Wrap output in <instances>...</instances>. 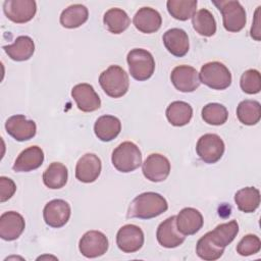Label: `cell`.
<instances>
[{
	"instance_id": "8992f818",
	"label": "cell",
	"mask_w": 261,
	"mask_h": 261,
	"mask_svg": "<svg viewBox=\"0 0 261 261\" xmlns=\"http://www.w3.org/2000/svg\"><path fill=\"white\" fill-rule=\"evenodd\" d=\"M200 82L213 90H224L231 85V73L221 62L205 63L199 73Z\"/></svg>"
},
{
	"instance_id": "d6a6232c",
	"label": "cell",
	"mask_w": 261,
	"mask_h": 261,
	"mask_svg": "<svg viewBox=\"0 0 261 261\" xmlns=\"http://www.w3.org/2000/svg\"><path fill=\"white\" fill-rule=\"evenodd\" d=\"M197 0H168L166 2L169 14L177 20H188L196 13Z\"/></svg>"
},
{
	"instance_id": "e575fe53",
	"label": "cell",
	"mask_w": 261,
	"mask_h": 261,
	"mask_svg": "<svg viewBox=\"0 0 261 261\" xmlns=\"http://www.w3.org/2000/svg\"><path fill=\"white\" fill-rule=\"evenodd\" d=\"M203 120L211 125H221L228 118V111L225 106L219 103H208L202 108Z\"/></svg>"
},
{
	"instance_id": "8d00e7d4",
	"label": "cell",
	"mask_w": 261,
	"mask_h": 261,
	"mask_svg": "<svg viewBox=\"0 0 261 261\" xmlns=\"http://www.w3.org/2000/svg\"><path fill=\"white\" fill-rule=\"evenodd\" d=\"M261 249V241L256 234H246L237 245V252L241 256L257 254Z\"/></svg>"
},
{
	"instance_id": "f35d334b",
	"label": "cell",
	"mask_w": 261,
	"mask_h": 261,
	"mask_svg": "<svg viewBox=\"0 0 261 261\" xmlns=\"http://www.w3.org/2000/svg\"><path fill=\"white\" fill-rule=\"evenodd\" d=\"M260 6L257 7L256 11H255V15H254V21L253 24L251 27V31H250V35L251 37L256 40V41H260L261 39V31H260V18H259V12H260Z\"/></svg>"
},
{
	"instance_id": "7a4b0ae2",
	"label": "cell",
	"mask_w": 261,
	"mask_h": 261,
	"mask_svg": "<svg viewBox=\"0 0 261 261\" xmlns=\"http://www.w3.org/2000/svg\"><path fill=\"white\" fill-rule=\"evenodd\" d=\"M99 84L102 90L111 98H120L126 94L129 87L128 75L118 65H110L101 72Z\"/></svg>"
},
{
	"instance_id": "4fadbf2b",
	"label": "cell",
	"mask_w": 261,
	"mask_h": 261,
	"mask_svg": "<svg viewBox=\"0 0 261 261\" xmlns=\"http://www.w3.org/2000/svg\"><path fill=\"white\" fill-rule=\"evenodd\" d=\"M170 81L174 88L179 92H194L200 86L199 73L193 66L178 65L170 73Z\"/></svg>"
},
{
	"instance_id": "74e56055",
	"label": "cell",
	"mask_w": 261,
	"mask_h": 261,
	"mask_svg": "<svg viewBox=\"0 0 261 261\" xmlns=\"http://www.w3.org/2000/svg\"><path fill=\"white\" fill-rule=\"evenodd\" d=\"M16 186L14 181L6 176H0V202L9 200L15 193Z\"/></svg>"
},
{
	"instance_id": "277c9868",
	"label": "cell",
	"mask_w": 261,
	"mask_h": 261,
	"mask_svg": "<svg viewBox=\"0 0 261 261\" xmlns=\"http://www.w3.org/2000/svg\"><path fill=\"white\" fill-rule=\"evenodd\" d=\"M130 75L140 82L149 80L155 70L153 55L142 48L132 49L126 56Z\"/></svg>"
},
{
	"instance_id": "d6986e66",
	"label": "cell",
	"mask_w": 261,
	"mask_h": 261,
	"mask_svg": "<svg viewBox=\"0 0 261 261\" xmlns=\"http://www.w3.org/2000/svg\"><path fill=\"white\" fill-rule=\"evenodd\" d=\"M177 229L185 236H192L198 232L204 223L201 212L193 207H186L181 209L176 215Z\"/></svg>"
},
{
	"instance_id": "ac0fdd59",
	"label": "cell",
	"mask_w": 261,
	"mask_h": 261,
	"mask_svg": "<svg viewBox=\"0 0 261 261\" xmlns=\"http://www.w3.org/2000/svg\"><path fill=\"white\" fill-rule=\"evenodd\" d=\"M24 227V218L16 211H7L0 216V237L4 241L18 239Z\"/></svg>"
},
{
	"instance_id": "7c38bea8",
	"label": "cell",
	"mask_w": 261,
	"mask_h": 261,
	"mask_svg": "<svg viewBox=\"0 0 261 261\" xmlns=\"http://www.w3.org/2000/svg\"><path fill=\"white\" fill-rule=\"evenodd\" d=\"M144 232L135 224L121 226L116 234V245L123 253H135L144 245Z\"/></svg>"
},
{
	"instance_id": "3957f363",
	"label": "cell",
	"mask_w": 261,
	"mask_h": 261,
	"mask_svg": "<svg viewBox=\"0 0 261 261\" xmlns=\"http://www.w3.org/2000/svg\"><path fill=\"white\" fill-rule=\"evenodd\" d=\"M111 162L118 171L123 173L132 172L141 166L142 153L135 143L125 141L113 150Z\"/></svg>"
},
{
	"instance_id": "ba28073f",
	"label": "cell",
	"mask_w": 261,
	"mask_h": 261,
	"mask_svg": "<svg viewBox=\"0 0 261 261\" xmlns=\"http://www.w3.org/2000/svg\"><path fill=\"white\" fill-rule=\"evenodd\" d=\"M108 239L99 230H89L80 240L79 250L87 258H97L108 250Z\"/></svg>"
},
{
	"instance_id": "2e32d148",
	"label": "cell",
	"mask_w": 261,
	"mask_h": 261,
	"mask_svg": "<svg viewBox=\"0 0 261 261\" xmlns=\"http://www.w3.org/2000/svg\"><path fill=\"white\" fill-rule=\"evenodd\" d=\"M102 170V163L100 158L94 153H87L83 155L75 166V177L77 180L90 184L94 182L100 175Z\"/></svg>"
},
{
	"instance_id": "9c48e42d",
	"label": "cell",
	"mask_w": 261,
	"mask_h": 261,
	"mask_svg": "<svg viewBox=\"0 0 261 261\" xmlns=\"http://www.w3.org/2000/svg\"><path fill=\"white\" fill-rule=\"evenodd\" d=\"M3 11L11 21L24 23L35 16L37 3L34 0H6L3 3Z\"/></svg>"
},
{
	"instance_id": "ffe728a7",
	"label": "cell",
	"mask_w": 261,
	"mask_h": 261,
	"mask_svg": "<svg viewBox=\"0 0 261 261\" xmlns=\"http://www.w3.org/2000/svg\"><path fill=\"white\" fill-rule=\"evenodd\" d=\"M163 44L167 51L175 57H184L189 51L188 34L178 28L167 30L162 37Z\"/></svg>"
},
{
	"instance_id": "7402d4cb",
	"label": "cell",
	"mask_w": 261,
	"mask_h": 261,
	"mask_svg": "<svg viewBox=\"0 0 261 261\" xmlns=\"http://www.w3.org/2000/svg\"><path fill=\"white\" fill-rule=\"evenodd\" d=\"M134 25L137 30L144 34H152L157 32L162 24V17L160 13L151 7L140 8L134 18Z\"/></svg>"
},
{
	"instance_id": "4316f807",
	"label": "cell",
	"mask_w": 261,
	"mask_h": 261,
	"mask_svg": "<svg viewBox=\"0 0 261 261\" xmlns=\"http://www.w3.org/2000/svg\"><path fill=\"white\" fill-rule=\"evenodd\" d=\"M68 178V171L64 164L52 162L43 173L44 185L52 190L63 188Z\"/></svg>"
},
{
	"instance_id": "cb8c5ba5",
	"label": "cell",
	"mask_w": 261,
	"mask_h": 261,
	"mask_svg": "<svg viewBox=\"0 0 261 261\" xmlns=\"http://www.w3.org/2000/svg\"><path fill=\"white\" fill-rule=\"evenodd\" d=\"M3 50L14 61H25L30 59L35 52V43L29 36H19L13 44L3 46Z\"/></svg>"
},
{
	"instance_id": "4dcf8cb0",
	"label": "cell",
	"mask_w": 261,
	"mask_h": 261,
	"mask_svg": "<svg viewBox=\"0 0 261 261\" xmlns=\"http://www.w3.org/2000/svg\"><path fill=\"white\" fill-rule=\"evenodd\" d=\"M237 116L245 125H255L261 118V105L256 100H244L237 107Z\"/></svg>"
},
{
	"instance_id": "d4e9b609",
	"label": "cell",
	"mask_w": 261,
	"mask_h": 261,
	"mask_svg": "<svg viewBox=\"0 0 261 261\" xmlns=\"http://www.w3.org/2000/svg\"><path fill=\"white\" fill-rule=\"evenodd\" d=\"M165 114L170 124L174 126H184L191 121L193 117V108L185 101H173L167 106Z\"/></svg>"
},
{
	"instance_id": "8fae6325",
	"label": "cell",
	"mask_w": 261,
	"mask_h": 261,
	"mask_svg": "<svg viewBox=\"0 0 261 261\" xmlns=\"http://www.w3.org/2000/svg\"><path fill=\"white\" fill-rule=\"evenodd\" d=\"M71 209L69 204L62 199L49 201L43 209L44 221L47 225L59 228L67 223L70 218Z\"/></svg>"
},
{
	"instance_id": "83f0119b",
	"label": "cell",
	"mask_w": 261,
	"mask_h": 261,
	"mask_svg": "<svg viewBox=\"0 0 261 261\" xmlns=\"http://www.w3.org/2000/svg\"><path fill=\"white\" fill-rule=\"evenodd\" d=\"M212 242L221 248L229 245L237 237L239 232V224L237 220H230L225 223L218 224L213 230L208 231Z\"/></svg>"
},
{
	"instance_id": "44dd1931",
	"label": "cell",
	"mask_w": 261,
	"mask_h": 261,
	"mask_svg": "<svg viewBox=\"0 0 261 261\" xmlns=\"http://www.w3.org/2000/svg\"><path fill=\"white\" fill-rule=\"evenodd\" d=\"M43 161V150L39 146H31L19 153L12 168L16 172H29L39 168Z\"/></svg>"
},
{
	"instance_id": "6da1fadb",
	"label": "cell",
	"mask_w": 261,
	"mask_h": 261,
	"mask_svg": "<svg viewBox=\"0 0 261 261\" xmlns=\"http://www.w3.org/2000/svg\"><path fill=\"white\" fill-rule=\"evenodd\" d=\"M168 209L166 199L158 193L146 192L138 195L129 204L126 216L128 218L151 219Z\"/></svg>"
},
{
	"instance_id": "d590c367",
	"label": "cell",
	"mask_w": 261,
	"mask_h": 261,
	"mask_svg": "<svg viewBox=\"0 0 261 261\" xmlns=\"http://www.w3.org/2000/svg\"><path fill=\"white\" fill-rule=\"evenodd\" d=\"M241 89L246 94H257L261 90V75L257 69H248L246 70L240 81Z\"/></svg>"
},
{
	"instance_id": "836d02e7",
	"label": "cell",
	"mask_w": 261,
	"mask_h": 261,
	"mask_svg": "<svg viewBox=\"0 0 261 261\" xmlns=\"http://www.w3.org/2000/svg\"><path fill=\"white\" fill-rule=\"evenodd\" d=\"M224 252V248L216 246L210 239L209 232L201 237L196 245L197 255L206 261H214L219 259Z\"/></svg>"
},
{
	"instance_id": "e0dca14e",
	"label": "cell",
	"mask_w": 261,
	"mask_h": 261,
	"mask_svg": "<svg viewBox=\"0 0 261 261\" xmlns=\"http://www.w3.org/2000/svg\"><path fill=\"white\" fill-rule=\"evenodd\" d=\"M175 219L176 216H170L163 220L157 227V241L164 248H176L180 246L186 240L185 234H182L177 229Z\"/></svg>"
},
{
	"instance_id": "5b68a950",
	"label": "cell",
	"mask_w": 261,
	"mask_h": 261,
	"mask_svg": "<svg viewBox=\"0 0 261 261\" xmlns=\"http://www.w3.org/2000/svg\"><path fill=\"white\" fill-rule=\"evenodd\" d=\"M221 12L223 27L227 32L238 33L242 31L247 21L246 11L242 4L237 0L212 1Z\"/></svg>"
},
{
	"instance_id": "f546056e",
	"label": "cell",
	"mask_w": 261,
	"mask_h": 261,
	"mask_svg": "<svg viewBox=\"0 0 261 261\" xmlns=\"http://www.w3.org/2000/svg\"><path fill=\"white\" fill-rule=\"evenodd\" d=\"M103 22L106 29L112 34H121L130 24L127 13L120 8H110L103 16Z\"/></svg>"
},
{
	"instance_id": "30bf717a",
	"label": "cell",
	"mask_w": 261,
	"mask_h": 261,
	"mask_svg": "<svg viewBox=\"0 0 261 261\" xmlns=\"http://www.w3.org/2000/svg\"><path fill=\"white\" fill-rule=\"evenodd\" d=\"M142 171L144 176L150 181H163L170 173V162L164 155L153 153L142 163Z\"/></svg>"
},
{
	"instance_id": "484cf974",
	"label": "cell",
	"mask_w": 261,
	"mask_h": 261,
	"mask_svg": "<svg viewBox=\"0 0 261 261\" xmlns=\"http://www.w3.org/2000/svg\"><path fill=\"white\" fill-rule=\"evenodd\" d=\"M89 17L88 8L83 4H72L60 14V23L66 29H75L84 24Z\"/></svg>"
},
{
	"instance_id": "603a6c76",
	"label": "cell",
	"mask_w": 261,
	"mask_h": 261,
	"mask_svg": "<svg viewBox=\"0 0 261 261\" xmlns=\"http://www.w3.org/2000/svg\"><path fill=\"white\" fill-rule=\"evenodd\" d=\"M121 130L120 120L113 115H102L94 124V133L102 142H110L115 139Z\"/></svg>"
},
{
	"instance_id": "5bb4252c",
	"label": "cell",
	"mask_w": 261,
	"mask_h": 261,
	"mask_svg": "<svg viewBox=\"0 0 261 261\" xmlns=\"http://www.w3.org/2000/svg\"><path fill=\"white\" fill-rule=\"evenodd\" d=\"M5 129L9 136L18 142L33 139L37 133V125L34 120L27 119L22 114L10 116L5 122Z\"/></svg>"
},
{
	"instance_id": "f1b7e54d",
	"label": "cell",
	"mask_w": 261,
	"mask_h": 261,
	"mask_svg": "<svg viewBox=\"0 0 261 261\" xmlns=\"http://www.w3.org/2000/svg\"><path fill=\"white\" fill-rule=\"evenodd\" d=\"M234 202L239 210L245 213H252L260 205V192L254 187L243 188L236 193Z\"/></svg>"
},
{
	"instance_id": "9a60e30c",
	"label": "cell",
	"mask_w": 261,
	"mask_h": 261,
	"mask_svg": "<svg viewBox=\"0 0 261 261\" xmlns=\"http://www.w3.org/2000/svg\"><path fill=\"white\" fill-rule=\"evenodd\" d=\"M71 97L83 112H93L100 108L101 100L93 86L87 83L75 85L71 89Z\"/></svg>"
},
{
	"instance_id": "52a82bcc",
	"label": "cell",
	"mask_w": 261,
	"mask_h": 261,
	"mask_svg": "<svg viewBox=\"0 0 261 261\" xmlns=\"http://www.w3.org/2000/svg\"><path fill=\"white\" fill-rule=\"evenodd\" d=\"M225 150L224 142L216 134H205L197 142L196 152L199 158L208 164L221 159Z\"/></svg>"
},
{
	"instance_id": "1f68e13d",
	"label": "cell",
	"mask_w": 261,
	"mask_h": 261,
	"mask_svg": "<svg viewBox=\"0 0 261 261\" xmlns=\"http://www.w3.org/2000/svg\"><path fill=\"white\" fill-rule=\"evenodd\" d=\"M194 30L201 36L211 37L216 33V20L206 8L198 10L192 17Z\"/></svg>"
}]
</instances>
